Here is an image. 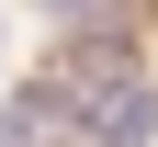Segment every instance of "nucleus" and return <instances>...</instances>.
<instances>
[{
  "instance_id": "f257e3e1",
  "label": "nucleus",
  "mask_w": 158,
  "mask_h": 147,
  "mask_svg": "<svg viewBox=\"0 0 158 147\" xmlns=\"http://www.w3.org/2000/svg\"><path fill=\"white\" fill-rule=\"evenodd\" d=\"M90 136L102 147H158V91L147 79H113V91L90 102Z\"/></svg>"
},
{
  "instance_id": "f03ea898",
  "label": "nucleus",
  "mask_w": 158,
  "mask_h": 147,
  "mask_svg": "<svg viewBox=\"0 0 158 147\" xmlns=\"http://www.w3.org/2000/svg\"><path fill=\"white\" fill-rule=\"evenodd\" d=\"M56 23H102V11H124V0H45Z\"/></svg>"
}]
</instances>
